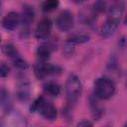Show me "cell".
I'll use <instances>...</instances> for the list:
<instances>
[{
    "instance_id": "1",
    "label": "cell",
    "mask_w": 127,
    "mask_h": 127,
    "mask_svg": "<svg viewBox=\"0 0 127 127\" xmlns=\"http://www.w3.org/2000/svg\"><path fill=\"white\" fill-rule=\"evenodd\" d=\"M123 10H124V6L122 3H118L110 9L107 19L105 20V22L100 28V35L103 38L110 37L116 31V29L120 24Z\"/></svg>"
},
{
    "instance_id": "2",
    "label": "cell",
    "mask_w": 127,
    "mask_h": 127,
    "mask_svg": "<svg viewBox=\"0 0 127 127\" xmlns=\"http://www.w3.org/2000/svg\"><path fill=\"white\" fill-rule=\"evenodd\" d=\"M93 89H94V96L96 98L108 99L114 94L116 85L111 78L102 76V77H98L94 81Z\"/></svg>"
},
{
    "instance_id": "3",
    "label": "cell",
    "mask_w": 127,
    "mask_h": 127,
    "mask_svg": "<svg viewBox=\"0 0 127 127\" xmlns=\"http://www.w3.org/2000/svg\"><path fill=\"white\" fill-rule=\"evenodd\" d=\"M31 111L33 112H39L45 119L49 121H54L57 118V109L56 107L48 102L45 97L39 96L31 105Z\"/></svg>"
},
{
    "instance_id": "4",
    "label": "cell",
    "mask_w": 127,
    "mask_h": 127,
    "mask_svg": "<svg viewBox=\"0 0 127 127\" xmlns=\"http://www.w3.org/2000/svg\"><path fill=\"white\" fill-rule=\"evenodd\" d=\"M65 93L69 103H74L81 93V82L74 73H70L66 78Z\"/></svg>"
},
{
    "instance_id": "5",
    "label": "cell",
    "mask_w": 127,
    "mask_h": 127,
    "mask_svg": "<svg viewBox=\"0 0 127 127\" xmlns=\"http://www.w3.org/2000/svg\"><path fill=\"white\" fill-rule=\"evenodd\" d=\"M61 71H62V68L60 66L52 64H48L45 61H42V62H40L34 65L35 75L39 79H43V78H45L49 75H52V74H58Z\"/></svg>"
},
{
    "instance_id": "6",
    "label": "cell",
    "mask_w": 127,
    "mask_h": 127,
    "mask_svg": "<svg viewBox=\"0 0 127 127\" xmlns=\"http://www.w3.org/2000/svg\"><path fill=\"white\" fill-rule=\"evenodd\" d=\"M56 24H57V27L61 31H63V32L69 31L73 26V15H72V13L69 12L68 10L62 11L59 14V16L57 17Z\"/></svg>"
},
{
    "instance_id": "7",
    "label": "cell",
    "mask_w": 127,
    "mask_h": 127,
    "mask_svg": "<svg viewBox=\"0 0 127 127\" xmlns=\"http://www.w3.org/2000/svg\"><path fill=\"white\" fill-rule=\"evenodd\" d=\"M52 31V22L50 19L48 18H44L42 19L35 31V37L39 40H45L47 38H49L50 34Z\"/></svg>"
},
{
    "instance_id": "8",
    "label": "cell",
    "mask_w": 127,
    "mask_h": 127,
    "mask_svg": "<svg viewBox=\"0 0 127 127\" xmlns=\"http://www.w3.org/2000/svg\"><path fill=\"white\" fill-rule=\"evenodd\" d=\"M30 82L27 80V78H20L16 86V94L18 99L21 101L28 100L30 97Z\"/></svg>"
},
{
    "instance_id": "9",
    "label": "cell",
    "mask_w": 127,
    "mask_h": 127,
    "mask_svg": "<svg viewBox=\"0 0 127 127\" xmlns=\"http://www.w3.org/2000/svg\"><path fill=\"white\" fill-rule=\"evenodd\" d=\"M20 23V16L16 12H9L2 20V26L8 31H14Z\"/></svg>"
},
{
    "instance_id": "10",
    "label": "cell",
    "mask_w": 127,
    "mask_h": 127,
    "mask_svg": "<svg viewBox=\"0 0 127 127\" xmlns=\"http://www.w3.org/2000/svg\"><path fill=\"white\" fill-rule=\"evenodd\" d=\"M35 19V10L31 5L25 4L22 8V13H21V21L23 25L29 26Z\"/></svg>"
},
{
    "instance_id": "11",
    "label": "cell",
    "mask_w": 127,
    "mask_h": 127,
    "mask_svg": "<svg viewBox=\"0 0 127 127\" xmlns=\"http://www.w3.org/2000/svg\"><path fill=\"white\" fill-rule=\"evenodd\" d=\"M11 107H12V100L9 92L4 87H0V108L4 112H9Z\"/></svg>"
},
{
    "instance_id": "12",
    "label": "cell",
    "mask_w": 127,
    "mask_h": 127,
    "mask_svg": "<svg viewBox=\"0 0 127 127\" xmlns=\"http://www.w3.org/2000/svg\"><path fill=\"white\" fill-rule=\"evenodd\" d=\"M53 52V47L50 44H41L37 49V56L42 61H47Z\"/></svg>"
},
{
    "instance_id": "13",
    "label": "cell",
    "mask_w": 127,
    "mask_h": 127,
    "mask_svg": "<svg viewBox=\"0 0 127 127\" xmlns=\"http://www.w3.org/2000/svg\"><path fill=\"white\" fill-rule=\"evenodd\" d=\"M44 91L46 94L50 95V96H58L61 92V87L60 85L55 82V81H48L44 84L43 86Z\"/></svg>"
},
{
    "instance_id": "14",
    "label": "cell",
    "mask_w": 127,
    "mask_h": 127,
    "mask_svg": "<svg viewBox=\"0 0 127 127\" xmlns=\"http://www.w3.org/2000/svg\"><path fill=\"white\" fill-rule=\"evenodd\" d=\"M2 52H3L4 55H6L7 57L11 58L12 60H14V59H16V58H18L20 56V54H19L18 50L16 49V47L13 44H10V43L9 44H5L2 47Z\"/></svg>"
},
{
    "instance_id": "15",
    "label": "cell",
    "mask_w": 127,
    "mask_h": 127,
    "mask_svg": "<svg viewBox=\"0 0 127 127\" xmlns=\"http://www.w3.org/2000/svg\"><path fill=\"white\" fill-rule=\"evenodd\" d=\"M89 40V36L87 35H73L70 38L67 39V43H70L72 45L75 44H80V43H85Z\"/></svg>"
},
{
    "instance_id": "16",
    "label": "cell",
    "mask_w": 127,
    "mask_h": 127,
    "mask_svg": "<svg viewBox=\"0 0 127 127\" xmlns=\"http://www.w3.org/2000/svg\"><path fill=\"white\" fill-rule=\"evenodd\" d=\"M59 6V0H45L43 3V10L45 12H52Z\"/></svg>"
},
{
    "instance_id": "17",
    "label": "cell",
    "mask_w": 127,
    "mask_h": 127,
    "mask_svg": "<svg viewBox=\"0 0 127 127\" xmlns=\"http://www.w3.org/2000/svg\"><path fill=\"white\" fill-rule=\"evenodd\" d=\"M13 62H14V65H15L16 67L20 68V69H26V68L28 67V64H27V62H26L21 56H19L18 58L14 59Z\"/></svg>"
},
{
    "instance_id": "18",
    "label": "cell",
    "mask_w": 127,
    "mask_h": 127,
    "mask_svg": "<svg viewBox=\"0 0 127 127\" xmlns=\"http://www.w3.org/2000/svg\"><path fill=\"white\" fill-rule=\"evenodd\" d=\"M90 106H91V109H92V112H93L94 117H96V118L100 117L101 114H102V111H101V109H99L98 104H97V101H95V99L94 100H92V99L90 100Z\"/></svg>"
},
{
    "instance_id": "19",
    "label": "cell",
    "mask_w": 127,
    "mask_h": 127,
    "mask_svg": "<svg viewBox=\"0 0 127 127\" xmlns=\"http://www.w3.org/2000/svg\"><path fill=\"white\" fill-rule=\"evenodd\" d=\"M10 72V67L5 62H0V77H6Z\"/></svg>"
},
{
    "instance_id": "20",
    "label": "cell",
    "mask_w": 127,
    "mask_h": 127,
    "mask_svg": "<svg viewBox=\"0 0 127 127\" xmlns=\"http://www.w3.org/2000/svg\"><path fill=\"white\" fill-rule=\"evenodd\" d=\"M77 126H92V123L87 120H82L77 123Z\"/></svg>"
},
{
    "instance_id": "21",
    "label": "cell",
    "mask_w": 127,
    "mask_h": 127,
    "mask_svg": "<svg viewBox=\"0 0 127 127\" xmlns=\"http://www.w3.org/2000/svg\"><path fill=\"white\" fill-rule=\"evenodd\" d=\"M73 2H75V3H81V2H83V1H85V0H72Z\"/></svg>"
},
{
    "instance_id": "22",
    "label": "cell",
    "mask_w": 127,
    "mask_h": 127,
    "mask_svg": "<svg viewBox=\"0 0 127 127\" xmlns=\"http://www.w3.org/2000/svg\"><path fill=\"white\" fill-rule=\"evenodd\" d=\"M0 42H1V36H0Z\"/></svg>"
}]
</instances>
